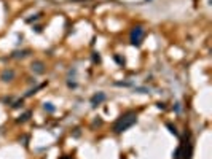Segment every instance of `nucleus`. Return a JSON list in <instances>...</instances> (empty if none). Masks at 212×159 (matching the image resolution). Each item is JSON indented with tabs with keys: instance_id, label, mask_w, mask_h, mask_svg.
I'll list each match as a JSON object with an SVG mask.
<instances>
[{
	"instance_id": "obj_1",
	"label": "nucleus",
	"mask_w": 212,
	"mask_h": 159,
	"mask_svg": "<svg viewBox=\"0 0 212 159\" xmlns=\"http://www.w3.org/2000/svg\"><path fill=\"white\" fill-rule=\"evenodd\" d=\"M136 121H137V115H136V111H126V113H123V115L115 121L113 130L116 132V134H121V132H125V130L129 129L131 126H134Z\"/></svg>"
},
{
	"instance_id": "obj_2",
	"label": "nucleus",
	"mask_w": 212,
	"mask_h": 159,
	"mask_svg": "<svg viewBox=\"0 0 212 159\" xmlns=\"http://www.w3.org/2000/svg\"><path fill=\"white\" fill-rule=\"evenodd\" d=\"M144 35H145V32H144V29L140 27V25H137V27H134L131 30V43L132 45H136V46H139L140 43H142V40H144Z\"/></svg>"
},
{
	"instance_id": "obj_3",
	"label": "nucleus",
	"mask_w": 212,
	"mask_h": 159,
	"mask_svg": "<svg viewBox=\"0 0 212 159\" xmlns=\"http://www.w3.org/2000/svg\"><path fill=\"white\" fill-rule=\"evenodd\" d=\"M104 100H105V94H104V92H99V94L92 96L91 103H92V107H96V105H99V103H101V102H104Z\"/></svg>"
},
{
	"instance_id": "obj_4",
	"label": "nucleus",
	"mask_w": 212,
	"mask_h": 159,
	"mask_svg": "<svg viewBox=\"0 0 212 159\" xmlns=\"http://www.w3.org/2000/svg\"><path fill=\"white\" fill-rule=\"evenodd\" d=\"M32 70H34L35 73H43V72H45V64L40 62V61L34 62V64H32Z\"/></svg>"
},
{
	"instance_id": "obj_5",
	"label": "nucleus",
	"mask_w": 212,
	"mask_h": 159,
	"mask_svg": "<svg viewBox=\"0 0 212 159\" xmlns=\"http://www.w3.org/2000/svg\"><path fill=\"white\" fill-rule=\"evenodd\" d=\"M13 78H15V72H13V70H5L2 73V80H3V81H11Z\"/></svg>"
},
{
	"instance_id": "obj_6",
	"label": "nucleus",
	"mask_w": 212,
	"mask_h": 159,
	"mask_svg": "<svg viewBox=\"0 0 212 159\" xmlns=\"http://www.w3.org/2000/svg\"><path fill=\"white\" fill-rule=\"evenodd\" d=\"M29 116H31V113L27 111V113H26V115H22V116H21V119H19V121H26V119H27Z\"/></svg>"
}]
</instances>
